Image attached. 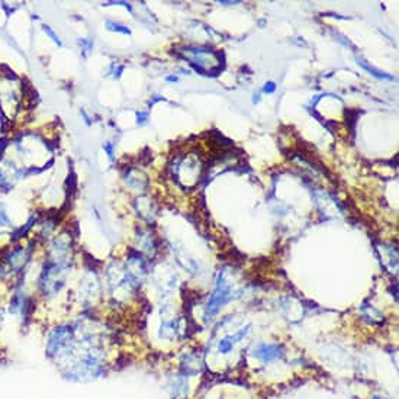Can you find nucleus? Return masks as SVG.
<instances>
[{
  "label": "nucleus",
  "mask_w": 399,
  "mask_h": 399,
  "mask_svg": "<svg viewBox=\"0 0 399 399\" xmlns=\"http://www.w3.org/2000/svg\"><path fill=\"white\" fill-rule=\"evenodd\" d=\"M233 299V289L231 284L227 282V279L224 278V275H219V279L216 282L215 290L212 293V296L208 301V305L205 308V318L211 319L212 317L225 305L227 302H230Z\"/></svg>",
  "instance_id": "obj_5"
},
{
  "label": "nucleus",
  "mask_w": 399,
  "mask_h": 399,
  "mask_svg": "<svg viewBox=\"0 0 399 399\" xmlns=\"http://www.w3.org/2000/svg\"><path fill=\"white\" fill-rule=\"evenodd\" d=\"M108 28L111 29V31H118V32H122V34H131V31L126 28V26H122V25L119 24H114V22H108Z\"/></svg>",
  "instance_id": "obj_11"
},
{
  "label": "nucleus",
  "mask_w": 399,
  "mask_h": 399,
  "mask_svg": "<svg viewBox=\"0 0 399 399\" xmlns=\"http://www.w3.org/2000/svg\"><path fill=\"white\" fill-rule=\"evenodd\" d=\"M42 29H44V32L47 34L48 37H49V38H51V40H52V41H54V42H55L57 45H63V42L60 41V38H58V37L55 35V32H54V31H52V29H51V28H49L48 25H44V26H42Z\"/></svg>",
  "instance_id": "obj_10"
},
{
  "label": "nucleus",
  "mask_w": 399,
  "mask_h": 399,
  "mask_svg": "<svg viewBox=\"0 0 399 399\" xmlns=\"http://www.w3.org/2000/svg\"><path fill=\"white\" fill-rule=\"evenodd\" d=\"M34 241L26 244V245H18L15 248H10L4 257L1 258V261L6 264L9 273L13 276H22L26 267L29 266L32 256H34Z\"/></svg>",
  "instance_id": "obj_4"
},
{
  "label": "nucleus",
  "mask_w": 399,
  "mask_h": 399,
  "mask_svg": "<svg viewBox=\"0 0 399 399\" xmlns=\"http://www.w3.org/2000/svg\"><path fill=\"white\" fill-rule=\"evenodd\" d=\"M1 324H3V309L0 308V328H1Z\"/></svg>",
  "instance_id": "obj_14"
},
{
  "label": "nucleus",
  "mask_w": 399,
  "mask_h": 399,
  "mask_svg": "<svg viewBox=\"0 0 399 399\" xmlns=\"http://www.w3.org/2000/svg\"><path fill=\"white\" fill-rule=\"evenodd\" d=\"M137 118H138V123H144V122L147 120L148 115H147L145 112H138V114H137Z\"/></svg>",
  "instance_id": "obj_13"
},
{
  "label": "nucleus",
  "mask_w": 399,
  "mask_h": 399,
  "mask_svg": "<svg viewBox=\"0 0 399 399\" xmlns=\"http://www.w3.org/2000/svg\"><path fill=\"white\" fill-rule=\"evenodd\" d=\"M76 343L74 329L70 324H55L48 329L44 341V353L51 363H55Z\"/></svg>",
  "instance_id": "obj_2"
},
{
  "label": "nucleus",
  "mask_w": 399,
  "mask_h": 399,
  "mask_svg": "<svg viewBox=\"0 0 399 399\" xmlns=\"http://www.w3.org/2000/svg\"><path fill=\"white\" fill-rule=\"evenodd\" d=\"M254 356L263 361H272L280 357V347L276 344H260L254 350Z\"/></svg>",
  "instance_id": "obj_7"
},
{
  "label": "nucleus",
  "mask_w": 399,
  "mask_h": 399,
  "mask_svg": "<svg viewBox=\"0 0 399 399\" xmlns=\"http://www.w3.org/2000/svg\"><path fill=\"white\" fill-rule=\"evenodd\" d=\"M359 60V64L360 66H363V69L364 70H367L370 74H373L375 77H377V79H388V80H392V77L391 76H388V74H385V73H382L380 70H376L375 67H372V66H369L363 58H357Z\"/></svg>",
  "instance_id": "obj_9"
},
{
  "label": "nucleus",
  "mask_w": 399,
  "mask_h": 399,
  "mask_svg": "<svg viewBox=\"0 0 399 399\" xmlns=\"http://www.w3.org/2000/svg\"><path fill=\"white\" fill-rule=\"evenodd\" d=\"M69 272H70V266L58 264L45 258L37 279V289H38L40 296L42 299L55 298L66 286Z\"/></svg>",
  "instance_id": "obj_1"
},
{
  "label": "nucleus",
  "mask_w": 399,
  "mask_h": 399,
  "mask_svg": "<svg viewBox=\"0 0 399 399\" xmlns=\"http://www.w3.org/2000/svg\"><path fill=\"white\" fill-rule=\"evenodd\" d=\"M182 57L200 73L213 74L221 69V57L208 48H185Z\"/></svg>",
  "instance_id": "obj_3"
},
{
  "label": "nucleus",
  "mask_w": 399,
  "mask_h": 399,
  "mask_svg": "<svg viewBox=\"0 0 399 399\" xmlns=\"http://www.w3.org/2000/svg\"><path fill=\"white\" fill-rule=\"evenodd\" d=\"M247 332H248V329L242 328V329H239L237 334H234V335H230V337L224 338V340L219 343V352L222 353V354H227V353L231 352V350H233V347H234L235 343L241 341V340H242V338L247 335Z\"/></svg>",
  "instance_id": "obj_8"
},
{
  "label": "nucleus",
  "mask_w": 399,
  "mask_h": 399,
  "mask_svg": "<svg viewBox=\"0 0 399 399\" xmlns=\"http://www.w3.org/2000/svg\"><path fill=\"white\" fill-rule=\"evenodd\" d=\"M156 238L150 231L141 230L137 235V251L147 256H154L156 253Z\"/></svg>",
  "instance_id": "obj_6"
},
{
  "label": "nucleus",
  "mask_w": 399,
  "mask_h": 399,
  "mask_svg": "<svg viewBox=\"0 0 399 399\" xmlns=\"http://www.w3.org/2000/svg\"><path fill=\"white\" fill-rule=\"evenodd\" d=\"M266 93H272V92H275L276 90V86H275V83H272V81H269V83H266L264 84V89H263Z\"/></svg>",
  "instance_id": "obj_12"
},
{
  "label": "nucleus",
  "mask_w": 399,
  "mask_h": 399,
  "mask_svg": "<svg viewBox=\"0 0 399 399\" xmlns=\"http://www.w3.org/2000/svg\"><path fill=\"white\" fill-rule=\"evenodd\" d=\"M372 399H386V398H380V397H373Z\"/></svg>",
  "instance_id": "obj_16"
},
{
  "label": "nucleus",
  "mask_w": 399,
  "mask_h": 399,
  "mask_svg": "<svg viewBox=\"0 0 399 399\" xmlns=\"http://www.w3.org/2000/svg\"><path fill=\"white\" fill-rule=\"evenodd\" d=\"M167 80H168V81H177V77H173V76H171V77H168Z\"/></svg>",
  "instance_id": "obj_15"
}]
</instances>
